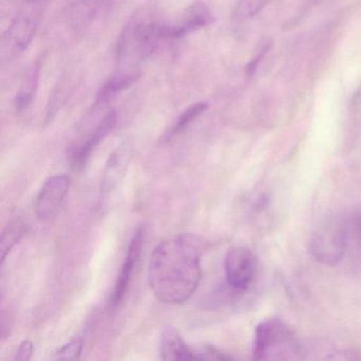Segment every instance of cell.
I'll use <instances>...</instances> for the list:
<instances>
[{"label":"cell","mask_w":361,"mask_h":361,"mask_svg":"<svg viewBox=\"0 0 361 361\" xmlns=\"http://www.w3.org/2000/svg\"><path fill=\"white\" fill-rule=\"evenodd\" d=\"M117 119L116 111H109L85 137L69 145V162L73 171H81L84 169L94 149L114 130L117 124Z\"/></svg>","instance_id":"8992f818"},{"label":"cell","mask_w":361,"mask_h":361,"mask_svg":"<svg viewBox=\"0 0 361 361\" xmlns=\"http://www.w3.org/2000/svg\"><path fill=\"white\" fill-rule=\"evenodd\" d=\"M143 238H145V230L142 227H139L130 240L128 253H126L121 270H120L117 281H116L115 288H114L111 299V304L114 308L121 304L128 293V287H130L133 276H134L135 268L140 259Z\"/></svg>","instance_id":"9c48e42d"},{"label":"cell","mask_w":361,"mask_h":361,"mask_svg":"<svg viewBox=\"0 0 361 361\" xmlns=\"http://www.w3.org/2000/svg\"><path fill=\"white\" fill-rule=\"evenodd\" d=\"M114 1L115 0H77L69 11V26L75 33H83L113 6Z\"/></svg>","instance_id":"7c38bea8"},{"label":"cell","mask_w":361,"mask_h":361,"mask_svg":"<svg viewBox=\"0 0 361 361\" xmlns=\"http://www.w3.org/2000/svg\"><path fill=\"white\" fill-rule=\"evenodd\" d=\"M26 232V226L22 221H13L5 228L1 234L0 240V251H1V265L5 263L6 257L11 252L12 249L18 244L20 238L24 236Z\"/></svg>","instance_id":"e0dca14e"},{"label":"cell","mask_w":361,"mask_h":361,"mask_svg":"<svg viewBox=\"0 0 361 361\" xmlns=\"http://www.w3.org/2000/svg\"><path fill=\"white\" fill-rule=\"evenodd\" d=\"M228 284L238 291H245L252 284L257 274V261L246 247H233L225 257Z\"/></svg>","instance_id":"52a82bcc"},{"label":"cell","mask_w":361,"mask_h":361,"mask_svg":"<svg viewBox=\"0 0 361 361\" xmlns=\"http://www.w3.org/2000/svg\"><path fill=\"white\" fill-rule=\"evenodd\" d=\"M209 104L207 102H198L188 107L183 113L177 118L170 130L164 135L166 140L174 138L177 135L181 134L194 120L197 119L202 114L208 109Z\"/></svg>","instance_id":"2e32d148"},{"label":"cell","mask_w":361,"mask_h":361,"mask_svg":"<svg viewBox=\"0 0 361 361\" xmlns=\"http://www.w3.org/2000/svg\"><path fill=\"white\" fill-rule=\"evenodd\" d=\"M130 161V151L128 147L116 149L107 160L101 178V200L109 202L123 181Z\"/></svg>","instance_id":"30bf717a"},{"label":"cell","mask_w":361,"mask_h":361,"mask_svg":"<svg viewBox=\"0 0 361 361\" xmlns=\"http://www.w3.org/2000/svg\"><path fill=\"white\" fill-rule=\"evenodd\" d=\"M202 280L200 247L196 236L178 234L157 245L149 263V283L162 303L183 304Z\"/></svg>","instance_id":"6da1fadb"},{"label":"cell","mask_w":361,"mask_h":361,"mask_svg":"<svg viewBox=\"0 0 361 361\" xmlns=\"http://www.w3.org/2000/svg\"><path fill=\"white\" fill-rule=\"evenodd\" d=\"M71 183V177L67 175H56L46 180L39 191L35 204V211L39 221L49 224L56 219L68 194Z\"/></svg>","instance_id":"ba28073f"},{"label":"cell","mask_w":361,"mask_h":361,"mask_svg":"<svg viewBox=\"0 0 361 361\" xmlns=\"http://www.w3.org/2000/svg\"><path fill=\"white\" fill-rule=\"evenodd\" d=\"M41 71L42 61L39 59L35 60L27 69L14 100V105L18 113H22L25 109H28L32 103L39 88Z\"/></svg>","instance_id":"5bb4252c"},{"label":"cell","mask_w":361,"mask_h":361,"mask_svg":"<svg viewBox=\"0 0 361 361\" xmlns=\"http://www.w3.org/2000/svg\"><path fill=\"white\" fill-rule=\"evenodd\" d=\"M302 358V346L293 329L280 319H267L257 325L253 342L255 360H293Z\"/></svg>","instance_id":"3957f363"},{"label":"cell","mask_w":361,"mask_h":361,"mask_svg":"<svg viewBox=\"0 0 361 361\" xmlns=\"http://www.w3.org/2000/svg\"><path fill=\"white\" fill-rule=\"evenodd\" d=\"M35 345L30 340H24L16 350V360L28 361L32 357Z\"/></svg>","instance_id":"ffe728a7"},{"label":"cell","mask_w":361,"mask_h":361,"mask_svg":"<svg viewBox=\"0 0 361 361\" xmlns=\"http://www.w3.org/2000/svg\"><path fill=\"white\" fill-rule=\"evenodd\" d=\"M348 247V226L338 217H331L317 227L310 240V250L319 263L337 265Z\"/></svg>","instance_id":"5b68a950"},{"label":"cell","mask_w":361,"mask_h":361,"mask_svg":"<svg viewBox=\"0 0 361 361\" xmlns=\"http://www.w3.org/2000/svg\"><path fill=\"white\" fill-rule=\"evenodd\" d=\"M140 78L138 71H118L99 90L96 98L97 106H103L113 101L118 94L130 88Z\"/></svg>","instance_id":"9a60e30c"},{"label":"cell","mask_w":361,"mask_h":361,"mask_svg":"<svg viewBox=\"0 0 361 361\" xmlns=\"http://www.w3.org/2000/svg\"><path fill=\"white\" fill-rule=\"evenodd\" d=\"M160 353H161V358L166 361L197 359L196 353L185 344L179 331L173 326H166L162 331Z\"/></svg>","instance_id":"4fadbf2b"},{"label":"cell","mask_w":361,"mask_h":361,"mask_svg":"<svg viewBox=\"0 0 361 361\" xmlns=\"http://www.w3.org/2000/svg\"><path fill=\"white\" fill-rule=\"evenodd\" d=\"M214 20V16L208 6L202 1H196L185 10L178 23L166 26V39H180L194 31L210 26Z\"/></svg>","instance_id":"8fae6325"},{"label":"cell","mask_w":361,"mask_h":361,"mask_svg":"<svg viewBox=\"0 0 361 361\" xmlns=\"http://www.w3.org/2000/svg\"><path fill=\"white\" fill-rule=\"evenodd\" d=\"M82 350H83V341L80 338H77L59 348L52 358L56 360H77L81 357Z\"/></svg>","instance_id":"d6986e66"},{"label":"cell","mask_w":361,"mask_h":361,"mask_svg":"<svg viewBox=\"0 0 361 361\" xmlns=\"http://www.w3.org/2000/svg\"><path fill=\"white\" fill-rule=\"evenodd\" d=\"M166 25L147 10L135 13L126 23L118 41L119 71H137L132 69L149 58L159 44L168 39Z\"/></svg>","instance_id":"7a4b0ae2"},{"label":"cell","mask_w":361,"mask_h":361,"mask_svg":"<svg viewBox=\"0 0 361 361\" xmlns=\"http://www.w3.org/2000/svg\"><path fill=\"white\" fill-rule=\"evenodd\" d=\"M48 0H24L20 12L16 14L0 44V59L11 62L26 51L35 37L42 14Z\"/></svg>","instance_id":"277c9868"},{"label":"cell","mask_w":361,"mask_h":361,"mask_svg":"<svg viewBox=\"0 0 361 361\" xmlns=\"http://www.w3.org/2000/svg\"><path fill=\"white\" fill-rule=\"evenodd\" d=\"M267 1L268 0H238L234 11V20L244 22L255 18L267 5Z\"/></svg>","instance_id":"ac0fdd59"}]
</instances>
